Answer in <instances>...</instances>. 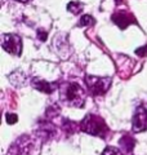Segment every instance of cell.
Returning a JSON list of instances; mask_svg holds the SVG:
<instances>
[{
  "instance_id": "cell-15",
  "label": "cell",
  "mask_w": 147,
  "mask_h": 155,
  "mask_svg": "<svg viewBox=\"0 0 147 155\" xmlns=\"http://www.w3.org/2000/svg\"><path fill=\"white\" fill-rule=\"evenodd\" d=\"M18 2H23L24 3V2H27V0H18Z\"/></svg>"
},
{
  "instance_id": "cell-2",
  "label": "cell",
  "mask_w": 147,
  "mask_h": 155,
  "mask_svg": "<svg viewBox=\"0 0 147 155\" xmlns=\"http://www.w3.org/2000/svg\"><path fill=\"white\" fill-rule=\"evenodd\" d=\"M81 130L93 136L105 137L109 132V128H107V125L102 118L94 114H88L81 122Z\"/></svg>"
},
{
  "instance_id": "cell-7",
  "label": "cell",
  "mask_w": 147,
  "mask_h": 155,
  "mask_svg": "<svg viewBox=\"0 0 147 155\" xmlns=\"http://www.w3.org/2000/svg\"><path fill=\"white\" fill-rule=\"evenodd\" d=\"M112 21H114L116 25H119L120 28H125L128 25H130V23H134L136 19L126 12H117L112 16Z\"/></svg>"
},
{
  "instance_id": "cell-6",
  "label": "cell",
  "mask_w": 147,
  "mask_h": 155,
  "mask_svg": "<svg viewBox=\"0 0 147 155\" xmlns=\"http://www.w3.org/2000/svg\"><path fill=\"white\" fill-rule=\"evenodd\" d=\"M31 138L28 136H22L12 145L11 153L12 155H27L31 150Z\"/></svg>"
},
{
  "instance_id": "cell-12",
  "label": "cell",
  "mask_w": 147,
  "mask_h": 155,
  "mask_svg": "<svg viewBox=\"0 0 147 155\" xmlns=\"http://www.w3.org/2000/svg\"><path fill=\"white\" fill-rule=\"evenodd\" d=\"M102 155H122L116 147H107Z\"/></svg>"
},
{
  "instance_id": "cell-5",
  "label": "cell",
  "mask_w": 147,
  "mask_h": 155,
  "mask_svg": "<svg viewBox=\"0 0 147 155\" xmlns=\"http://www.w3.org/2000/svg\"><path fill=\"white\" fill-rule=\"evenodd\" d=\"M147 129V104L141 105L133 116V130L142 132Z\"/></svg>"
},
{
  "instance_id": "cell-1",
  "label": "cell",
  "mask_w": 147,
  "mask_h": 155,
  "mask_svg": "<svg viewBox=\"0 0 147 155\" xmlns=\"http://www.w3.org/2000/svg\"><path fill=\"white\" fill-rule=\"evenodd\" d=\"M61 100L66 105L81 107L85 102V91L79 83H63L61 85Z\"/></svg>"
},
{
  "instance_id": "cell-9",
  "label": "cell",
  "mask_w": 147,
  "mask_h": 155,
  "mask_svg": "<svg viewBox=\"0 0 147 155\" xmlns=\"http://www.w3.org/2000/svg\"><path fill=\"white\" fill-rule=\"evenodd\" d=\"M120 143H121V146L122 149L125 150V151H132L134 147V140L130 137V136H124L121 140H120Z\"/></svg>"
},
{
  "instance_id": "cell-4",
  "label": "cell",
  "mask_w": 147,
  "mask_h": 155,
  "mask_svg": "<svg viewBox=\"0 0 147 155\" xmlns=\"http://www.w3.org/2000/svg\"><path fill=\"white\" fill-rule=\"evenodd\" d=\"M2 47L8 53L18 56L21 54V51H22V40L18 35H14V34H3Z\"/></svg>"
},
{
  "instance_id": "cell-11",
  "label": "cell",
  "mask_w": 147,
  "mask_h": 155,
  "mask_svg": "<svg viewBox=\"0 0 147 155\" xmlns=\"http://www.w3.org/2000/svg\"><path fill=\"white\" fill-rule=\"evenodd\" d=\"M94 23V18L89 14H85V16H83L79 21V26H89V25H93Z\"/></svg>"
},
{
  "instance_id": "cell-14",
  "label": "cell",
  "mask_w": 147,
  "mask_h": 155,
  "mask_svg": "<svg viewBox=\"0 0 147 155\" xmlns=\"http://www.w3.org/2000/svg\"><path fill=\"white\" fill-rule=\"evenodd\" d=\"M136 53H137L138 56H141V57L147 56V45H146V47H142V48H138V49L136 51Z\"/></svg>"
},
{
  "instance_id": "cell-3",
  "label": "cell",
  "mask_w": 147,
  "mask_h": 155,
  "mask_svg": "<svg viewBox=\"0 0 147 155\" xmlns=\"http://www.w3.org/2000/svg\"><path fill=\"white\" fill-rule=\"evenodd\" d=\"M87 85L92 94L98 96L103 94L110 88L111 79L110 78H97V76H87Z\"/></svg>"
},
{
  "instance_id": "cell-10",
  "label": "cell",
  "mask_w": 147,
  "mask_h": 155,
  "mask_svg": "<svg viewBox=\"0 0 147 155\" xmlns=\"http://www.w3.org/2000/svg\"><path fill=\"white\" fill-rule=\"evenodd\" d=\"M67 9H68V12L77 14V13H80V11H83V4L79 2H71V3H68Z\"/></svg>"
},
{
  "instance_id": "cell-13",
  "label": "cell",
  "mask_w": 147,
  "mask_h": 155,
  "mask_svg": "<svg viewBox=\"0 0 147 155\" xmlns=\"http://www.w3.org/2000/svg\"><path fill=\"white\" fill-rule=\"evenodd\" d=\"M17 115L16 114H7V122L8 124H14L17 122Z\"/></svg>"
},
{
  "instance_id": "cell-8",
  "label": "cell",
  "mask_w": 147,
  "mask_h": 155,
  "mask_svg": "<svg viewBox=\"0 0 147 155\" xmlns=\"http://www.w3.org/2000/svg\"><path fill=\"white\" fill-rule=\"evenodd\" d=\"M32 84L38 91L43 92V93H52L53 91L57 89V84L56 83H48V81L41 80V79H34Z\"/></svg>"
}]
</instances>
